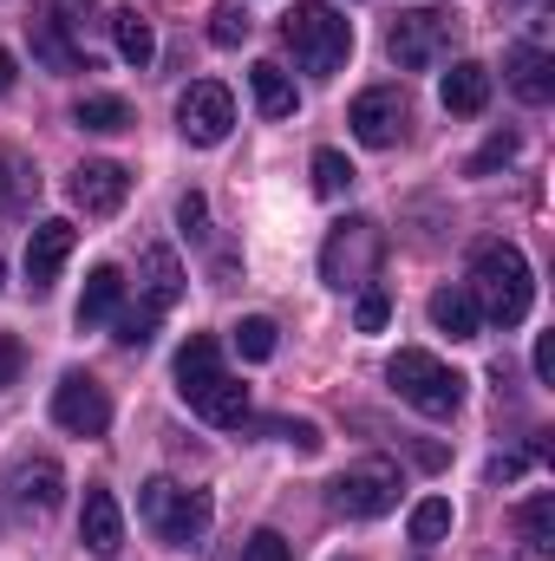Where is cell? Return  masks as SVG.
<instances>
[{
	"mask_svg": "<svg viewBox=\"0 0 555 561\" xmlns=\"http://www.w3.org/2000/svg\"><path fill=\"white\" fill-rule=\"evenodd\" d=\"M177 392H183V405L203 424H223V431H242L249 424V386H236L223 373L216 333H190L183 340V353H177Z\"/></svg>",
	"mask_w": 555,
	"mask_h": 561,
	"instance_id": "obj_1",
	"label": "cell"
},
{
	"mask_svg": "<svg viewBox=\"0 0 555 561\" xmlns=\"http://www.w3.org/2000/svg\"><path fill=\"white\" fill-rule=\"evenodd\" d=\"M281 39H287L294 66H301L307 79H333V72L353 59V20L333 13L327 0H294V7L281 13Z\"/></svg>",
	"mask_w": 555,
	"mask_h": 561,
	"instance_id": "obj_2",
	"label": "cell"
},
{
	"mask_svg": "<svg viewBox=\"0 0 555 561\" xmlns=\"http://www.w3.org/2000/svg\"><path fill=\"white\" fill-rule=\"evenodd\" d=\"M471 294L497 327H523L530 307H536V280H530L523 249L517 242H484L477 262H471Z\"/></svg>",
	"mask_w": 555,
	"mask_h": 561,
	"instance_id": "obj_3",
	"label": "cell"
},
{
	"mask_svg": "<svg viewBox=\"0 0 555 561\" xmlns=\"http://www.w3.org/2000/svg\"><path fill=\"white\" fill-rule=\"evenodd\" d=\"M138 516L163 549H196V542L209 536V523H216V503H209V490H196V483L150 477L138 490Z\"/></svg>",
	"mask_w": 555,
	"mask_h": 561,
	"instance_id": "obj_4",
	"label": "cell"
},
{
	"mask_svg": "<svg viewBox=\"0 0 555 561\" xmlns=\"http://www.w3.org/2000/svg\"><path fill=\"white\" fill-rule=\"evenodd\" d=\"M386 379H393V392L412 412H424V419H457V405H464V373H451L424 346H399L393 366H386Z\"/></svg>",
	"mask_w": 555,
	"mask_h": 561,
	"instance_id": "obj_5",
	"label": "cell"
},
{
	"mask_svg": "<svg viewBox=\"0 0 555 561\" xmlns=\"http://www.w3.org/2000/svg\"><path fill=\"white\" fill-rule=\"evenodd\" d=\"M451 39H457V13H451V7H412V13H399V20L386 26V53H393V66H406V72L438 66V59L451 53Z\"/></svg>",
	"mask_w": 555,
	"mask_h": 561,
	"instance_id": "obj_6",
	"label": "cell"
},
{
	"mask_svg": "<svg viewBox=\"0 0 555 561\" xmlns=\"http://www.w3.org/2000/svg\"><path fill=\"white\" fill-rule=\"evenodd\" d=\"M380 255H386V236H380V222H366V216H347L333 236H327V249H320V275L327 287H366L373 268H380Z\"/></svg>",
	"mask_w": 555,
	"mask_h": 561,
	"instance_id": "obj_7",
	"label": "cell"
},
{
	"mask_svg": "<svg viewBox=\"0 0 555 561\" xmlns=\"http://www.w3.org/2000/svg\"><path fill=\"white\" fill-rule=\"evenodd\" d=\"M327 503H333L340 516H353V523H373V516H386V510L399 503V470H393L386 457H360V463H347V470L333 477Z\"/></svg>",
	"mask_w": 555,
	"mask_h": 561,
	"instance_id": "obj_8",
	"label": "cell"
},
{
	"mask_svg": "<svg viewBox=\"0 0 555 561\" xmlns=\"http://www.w3.org/2000/svg\"><path fill=\"white\" fill-rule=\"evenodd\" d=\"M177 131L190 144H223L236 131V99H229V85H216V79H196L183 99H177Z\"/></svg>",
	"mask_w": 555,
	"mask_h": 561,
	"instance_id": "obj_9",
	"label": "cell"
},
{
	"mask_svg": "<svg viewBox=\"0 0 555 561\" xmlns=\"http://www.w3.org/2000/svg\"><path fill=\"white\" fill-rule=\"evenodd\" d=\"M53 424L72 431V437H105V431H112V399H105V386L86 379V373H66V379L53 386Z\"/></svg>",
	"mask_w": 555,
	"mask_h": 561,
	"instance_id": "obj_10",
	"label": "cell"
},
{
	"mask_svg": "<svg viewBox=\"0 0 555 561\" xmlns=\"http://www.w3.org/2000/svg\"><path fill=\"white\" fill-rule=\"evenodd\" d=\"M353 138L373 144V150H393V144L406 138V125H412V105H406V92L399 85H373V92H360L353 99Z\"/></svg>",
	"mask_w": 555,
	"mask_h": 561,
	"instance_id": "obj_11",
	"label": "cell"
},
{
	"mask_svg": "<svg viewBox=\"0 0 555 561\" xmlns=\"http://www.w3.org/2000/svg\"><path fill=\"white\" fill-rule=\"evenodd\" d=\"M125 196H132V170H125V163L92 157V163H79V170H72V203H79L86 216H118V209H125Z\"/></svg>",
	"mask_w": 555,
	"mask_h": 561,
	"instance_id": "obj_12",
	"label": "cell"
},
{
	"mask_svg": "<svg viewBox=\"0 0 555 561\" xmlns=\"http://www.w3.org/2000/svg\"><path fill=\"white\" fill-rule=\"evenodd\" d=\"M72 242H79V229H72L66 216H46V222L33 229V242H26V287H33V300H46V294H53V275L66 268Z\"/></svg>",
	"mask_w": 555,
	"mask_h": 561,
	"instance_id": "obj_13",
	"label": "cell"
},
{
	"mask_svg": "<svg viewBox=\"0 0 555 561\" xmlns=\"http://www.w3.org/2000/svg\"><path fill=\"white\" fill-rule=\"evenodd\" d=\"M79 542H86V556H99V561H112L118 549H125V510H118V496H112V490H86Z\"/></svg>",
	"mask_w": 555,
	"mask_h": 561,
	"instance_id": "obj_14",
	"label": "cell"
},
{
	"mask_svg": "<svg viewBox=\"0 0 555 561\" xmlns=\"http://www.w3.org/2000/svg\"><path fill=\"white\" fill-rule=\"evenodd\" d=\"M7 490H13V503L20 510H59V490H66V477H59V463L53 457H20L13 470H7Z\"/></svg>",
	"mask_w": 555,
	"mask_h": 561,
	"instance_id": "obj_15",
	"label": "cell"
},
{
	"mask_svg": "<svg viewBox=\"0 0 555 561\" xmlns=\"http://www.w3.org/2000/svg\"><path fill=\"white\" fill-rule=\"evenodd\" d=\"M138 287H144V313H157V320H163V313L183 300V262H177L170 249H144Z\"/></svg>",
	"mask_w": 555,
	"mask_h": 561,
	"instance_id": "obj_16",
	"label": "cell"
},
{
	"mask_svg": "<svg viewBox=\"0 0 555 561\" xmlns=\"http://www.w3.org/2000/svg\"><path fill=\"white\" fill-rule=\"evenodd\" d=\"M438 99H444V112H451V118H477V112L490 105V66H477V59H457V66L444 72Z\"/></svg>",
	"mask_w": 555,
	"mask_h": 561,
	"instance_id": "obj_17",
	"label": "cell"
},
{
	"mask_svg": "<svg viewBox=\"0 0 555 561\" xmlns=\"http://www.w3.org/2000/svg\"><path fill=\"white\" fill-rule=\"evenodd\" d=\"M26 46H33V59H39L46 72H92V53H86L79 39L53 33L46 20H26Z\"/></svg>",
	"mask_w": 555,
	"mask_h": 561,
	"instance_id": "obj_18",
	"label": "cell"
},
{
	"mask_svg": "<svg viewBox=\"0 0 555 561\" xmlns=\"http://www.w3.org/2000/svg\"><path fill=\"white\" fill-rule=\"evenodd\" d=\"M431 327L451 333V340H477V327H484L477 294H471V287H438V294H431Z\"/></svg>",
	"mask_w": 555,
	"mask_h": 561,
	"instance_id": "obj_19",
	"label": "cell"
},
{
	"mask_svg": "<svg viewBox=\"0 0 555 561\" xmlns=\"http://www.w3.org/2000/svg\"><path fill=\"white\" fill-rule=\"evenodd\" d=\"M510 85H517L523 105H550L555 99V59L543 46H517L510 53Z\"/></svg>",
	"mask_w": 555,
	"mask_h": 561,
	"instance_id": "obj_20",
	"label": "cell"
},
{
	"mask_svg": "<svg viewBox=\"0 0 555 561\" xmlns=\"http://www.w3.org/2000/svg\"><path fill=\"white\" fill-rule=\"evenodd\" d=\"M39 203V170L26 150H0V209L7 216H33Z\"/></svg>",
	"mask_w": 555,
	"mask_h": 561,
	"instance_id": "obj_21",
	"label": "cell"
},
{
	"mask_svg": "<svg viewBox=\"0 0 555 561\" xmlns=\"http://www.w3.org/2000/svg\"><path fill=\"white\" fill-rule=\"evenodd\" d=\"M118 300H125V275L105 262V268H92L86 275V294H79V327H105V320H118Z\"/></svg>",
	"mask_w": 555,
	"mask_h": 561,
	"instance_id": "obj_22",
	"label": "cell"
},
{
	"mask_svg": "<svg viewBox=\"0 0 555 561\" xmlns=\"http://www.w3.org/2000/svg\"><path fill=\"white\" fill-rule=\"evenodd\" d=\"M72 125L79 131H99V138H118V131H132V105L118 92H86L72 105Z\"/></svg>",
	"mask_w": 555,
	"mask_h": 561,
	"instance_id": "obj_23",
	"label": "cell"
},
{
	"mask_svg": "<svg viewBox=\"0 0 555 561\" xmlns=\"http://www.w3.org/2000/svg\"><path fill=\"white\" fill-rule=\"evenodd\" d=\"M112 46H118V59L138 66V72L157 59V33H150V20H144L138 7H118V13H112Z\"/></svg>",
	"mask_w": 555,
	"mask_h": 561,
	"instance_id": "obj_24",
	"label": "cell"
},
{
	"mask_svg": "<svg viewBox=\"0 0 555 561\" xmlns=\"http://www.w3.org/2000/svg\"><path fill=\"white\" fill-rule=\"evenodd\" d=\"M249 85H256V105H262V118H294V79L281 72L275 59H256L249 66Z\"/></svg>",
	"mask_w": 555,
	"mask_h": 561,
	"instance_id": "obj_25",
	"label": "cell"
},
{
	"mask_svg": "<svg viewBox=\"0 0 555 561\" xmlns=\"http://www.w3.org/2000/svg\"><path fill=\"white\" fill-rule=\"evenodd\" d=\"M99 13V0H39L33 7V20H46L53 33H66V39H79L86 46V20Z\"/></svg>",
	"mask_w": 555,
	"mask_h": 561,
	"instance_id": "obj_26",
	"label": "cell"
},
{
	"mask_svg": "<svg viewBox=\"0 0 555 561\" xmlns=\"http://www.w3.org/2000/svg\"><path fill=\"white\" fill-rule=\"evenodd\" d=\"M451 523H457V510H451V496H424L412 510V542L418 549H431V542H444L451 536Z\"/></svg>",
	"mask_w": 555,
	"mask_h": 561,
	"instance_id": "obj_27",
	"label": "cell"
},
{
	"mask_svg": "<svg viewBox=\"0 0 555 561\" xmlns=\"http://www.w3.org/2000/svg\"><path fill=\"white\" fill-rule=\"evenodd\" d=\"M517 523H523L530 549H555V496H550V490H536V496L517 510Z\"/></svg>",
	"mask_w": 555,
	"mask_h": 561,
	"instance_id": "obj_28",
	"label": "cell"
},
{
	"mask_svg": "<svg viewBox=\"0 0 555 561\" xmlns=\"http://www.w3.org/2000/svg\"><path fill=\"white\" fill-rule=\"evenodd\" d=\"M314 190L320 196H347L353 190V163L340 150H314Z\"/></svg>",
	"mask_w": 555,
	"mask_h": 561,
	"instance_id": "obj_29",
	"label": "cell"
},
{
	"mask_svg": "<svg viewBox=\"0 0 555 561\" xmlns=\"http://www.w3.org/2000/svg\"><path fill=\"white\" fill-rule=\"evenodd\" d=\"M236 353H242V359H256V366H262V359H275V320L249 313V320L236 327Z\"/></svg>",
	"mask_w": 555,
	"mask_h": 561,
	"instance_id": "obj_30",
	"label": "cell"
},
{
	"mask_svg": "<svg viewBox=\"0 0 555 561\" xmlns=\"http://www.w3.org/2000/svg\"><path fill=\"white\" fill-rule=\"evenodd\" d=\"M209 39H216V46H242V39H249V13H242L236 0H223V7L209 13Z\"/></svg>",
	"mask_w": 555,
	"mask_h": 561,
	"instance_id": "obj_31",
	"label": "cell"
},
{
	"mask_svg": "<svg viewBox=\"0 0 555 561\" xmlns=\"http://www.w3.org/2000/svg\"><path fill=\"white\" fill-rule=\"evenodd\" d=\"M242 561H294V542L275 536V529H256V536L242 542Z\"/></svg>",
	"mask_w": 555,
	"mask_h": 561,
	"instance_id": "obj_32",
	"label": "cell"
},
{
	"mask_svg": "<svg viewBox=\"0 0 555 561\" xmlns=\"http://www.w3.org/2000/svg\"><path fill=\"white\" fill-rule=\"evenodd\" d=\"M386 320H393V300H386L380 287H366V294H360V307H353V327H360V333H380Z\"/></svg>",
	"mask_w": 555,
	"mask_h": 561,
	"instance_id": "obj_33",
	"label": "cell"
},
{
	"mask_svg": "<svg viewBox=\"0 0 555 561\" xmlns=\"http://www.w3.org/2000/svg\"><path fill=\"white\" fill-rule=\"evenodd\" d=\"M112 327H118V333H112L118 346H150V333H157V313H144V307H132V313H118Z\"/></svg>",
	"mask_w": 555,
	"mask_h": 561,
	"instance_id": "obj_34",
	"label": "cell"
},
{
	"mask_svg": "<svg viewBox=\"0 0 555 561\" xmlns=\"http://www.w3.org/2000/svg\"><path fill=\"white\" fill-rule=\"evenodd\" d=\"M510 157H517V138H510V131H497V138L471 157V176H490V170H497V163H510Z\"/></svg>",
	"mask_w": 555,
	"mask_h": 561,
	"instance_id": "obj_35",
	"label": "cell"
},
{
	"mask_svg": "<svg viewBox=\"0 0 555 561\" xmlns=\"http://www.w3.org/2000/svg\"><path fill=\"white\" fill-rule=\"evenodd\" d=\"M275 431L287 437V444H294V450H301V457H314V450H320V424H307V419H281Z\"/></svg>",
	"mask_w": 555,
	"mask_h": 561,
	"instance_id": "obj_36",
	"label": "cell"
},
{
	"mask_svg": "<svg viewBox=\"0 0 555 561\" xmlns=\"http://www.w3.org/2000/svg\"><path fill=\"white\" fill-rule=\"evenodd\" d=\"M177 222H183V229H190V236H209V203H203V196H196V190H190V196H183V203H177Z\"/></svg>",
	"mask_w": 555,
	"mask_h": 561,
	"instance_id": "obj_37",
	"label": "cell"
},
{
	"mask_svg": "<svg viewBox=\"0 0 555 561\" xmlns=\"http://www.w3.org/2000/svg\"><path fill=\"white\" fill-rule=\"evenodd\" d=\"M20 366H26V353H20V340L13 333H0V392L20 379Z\"/></svg>",
	"mask_w": 555,
	"mask_h": 561,
	"instance_id": "obj_38",
	"label": "cell"
},
{
	"mask_svg": "<svg viewBox=\"0 0 555 561\" xmlns=\"http://www.w3.org/2000/svg\"><path fill=\"white\" fill-rule=\"evenodd\" d=\"M536 379H543V386L555 379V340H550V333L536 340Z\"/></svg>",
	"mask_w": 555,
	"mask_h": 561,
	"instance_id": "obj_39",
	"label": "cell"
},
{
	"mask_svg": "<svg viewBox=\"0 0 555 561\" xmlns=\"http://www.w3.org/2000/svg\"><path fill=\"white\" fill-rule=\"evenodd\" d=\"M510 477H523V457H497L490 463V483H510Z\"/></svg>",
	"mask_w": 555,
	"mask_h": 561,
	"instance_id": "obj_40",
	"label": "cell"
},
{
	"mask_svg": "<svg viewBox=\"0 0 555 561\" xmlns=\"http://www.w3.org/2000/svg\"><path fill=\"white\" fill-rule=\"evenodd\" d=\"M13 79H20V72H13V53L0 46V92H13Z\"/></svg>",
	"mask_w": 555,
	"mask_h": 561,
	"instance_id": "obj_41",
	"label": "cell"
},
{
	"mask_svg": "<svg viewBox=\"0 0 555 561\" xmlns=\"http://www.w3.org/2000/svg\"><path fill=\"white\" fill-rule=\"evenodd\" d=\"M0 280H7V268H0Z\"/></svg>",
	"mask_w": 555,
	"mask_h": 561,
	"instance_id": "obj_42",
	"label": "cell"
}]
</instances>
